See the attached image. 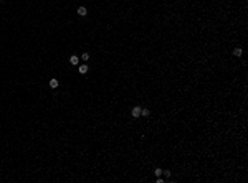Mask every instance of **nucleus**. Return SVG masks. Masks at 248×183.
Instances as JSON below:
<instances>
[{"label": "nucleus", "mask_w": 248, "mask_h": 183, "mask_svg": "<svg viewBox=\"0 0 248 183\" xmlns=\"http://www.w3.org/2000/svg\"><path fill=\"white\" fill-rule=\"evenodd\" d=\"M132 117H134V119H137V117H141V107H139V106H136V107H132Z\"/></svg>", "instance_id": "f257e3e1"}, {"label": "nucleus", "mask_w": 248, "mask_h": 183, "mask_svg": "<svg viewBox=\"0 0 248 183\" xmlns=\"http://www.w3.org/2000/svg\"><path fill=\"white\" fill-rule=\"evenodd\" d=\"M78 13H79V17H86V15H88L86 7H79V8H78Z\"/></svg>", "instance_id": "f03ea898"}, {"label": "nucleus", "mask_w": 248, "mask_h": 183, "mask_svg": "<svg viewBox=\"0 0 248 183\" xmlns=\"http://www.w3.org/2000/svg\"><path fill=\"white\" fill-rule=\"evenodd\" d=\"M58 84H60V82H58V79H50V87H51V89L58 87Z\"/></svg>", "instance_id": "7ed1b4c3"}, {"label": "nucleus", "mask_w": 248, "mask_h": 183, "mask_svg": "<svg viewBox=\"0 0 248 183\" xmlns=\"http://www.w3.org/2000/svg\"><path fill=\"white\" fill-rule=\"evenodd\" d=\"M70 63L71 64H78V63H79V58H78L76 55H73V56L70 58Z\"/></svg>", "instance_id": "20e7f679"}, {"label": "nucleus", "mask_w": 248, "mask_h": 183, "mask_svg": "<svg viewBox=\"0 0 248 183\" xmlns=\"http://www.w3.org/2000/svg\"><path fill=\"white\" fill-rule=\"evenodd\" d=\"M88 69H89V68H88V64L79 66V74H86V73H88Z\"/></svg>", "instance_id": "39448f33"}, {"label": "nucleus", "mask_w": 248, "mask_h": 183, "mask_svg": "<svg viewBox=\"0 0 248 183\" xmlns=\"http://www.w3.org/2000/svg\"><path fill=\"white\" fill-rule=\"evenodd\" d=\"M233 55H235V56H238V58H240V56H242V55H243V51H242V48H235V50H233Z\"/></svg>", "instance_id": "423d86ee"}, {"label": "nucleus", "mask_w": 248, "mask_h": 183, "mask_svg": "<svg viewBox=\"0 0 248 183\" xmlns=\"http://www.w3.org/2000/svg\"><path fill=\"white\" fill-rule=\"evenodd\" d=\"M151 112H149V109H141V115H144V117H147Z\"/></svg>", "instance_id": "0eeeda50"}, {"label": "nucleus", "mask_w": 248, "mask_h": 183, "mask_svg": "<svg viewBox=\"0 0 248 183\" xmlns=\"http://www.w3.org/2000/svg\"><path fill=\"white\" fill-rule=\"evenodd\" d=\"M154 173H156V177H160V175H162V168H156Z\"/></svg>", "instance_id": "6e6552de"}, {"label": "nucleus", "mask_w": 248, "mask_h": 183, "mask_svg": "<svg viewBox=\"0 0 248 183\" xmlns=\"http://www.w3.org/2000/svg\"><path fill=\"white\" fill-rule=\"evenodd\" d=\"M81 58H83L84 61H88V59H89V55H88V53H83V55H81Z\"/></svg>", "instance_id": "1a4fd4ad"}, {"label": "nucleus", "mask_w": 248, "mask_h": 183, "mask_svg": "<svg viewBox=\"0 0 248 183\" xmlns=\"http://www.w3.org/2000/svg\"><path fill=\"white\" fill-rule=\"evenodd\" d=\"M162 173H164V175H165V177H167V178H169V177H170V172H169V170H162Z\"/></svg>", "instance_id": "9d476101"}]
</instances>
